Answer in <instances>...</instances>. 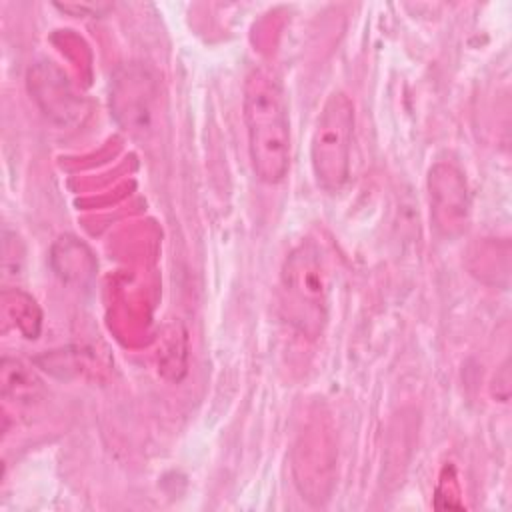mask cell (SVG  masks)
<instances>
[{
  "mask_svg": "<svg viewBox=\"0 0 512 512\" xmlns=\"http://www.w3.org/2000/svg\"><path fill=\"white\" fill-rule=\"evenodd\" d=\"M354 134V104L342 90H334L316 120L310 160L316 182L326 192H338L350 176V148Z\"/></svg>",
  "mask_w": 512,
  "mask_h": 512,
  "instance_id": "3957f363",
  "label": "cell"
},
{
  "mask_svg": "<svg viewBox=\"0 0 512 512\" xmlns=\"http://www.w3.org/2000/svg\"><path fill=\"white\" fill-rule=\"evenodd\" d=\"M430 202L436 226L444 234H454L466 226L468 194L462 174L446 164L430 170Z\"/></svg>",
  "mask_w": 512,
  "mask_h": 512,
  "instance_id": "277c9868",
  "label": "cell"
},
{
  "mask_svg": "<svg viewBox=\"0 0 512 512\" xmlns=\"http://www.w3.org/2000/svg\"><path fill=\"white\" fill-rule=\"evenodd\" d=\"M244 122L256 176L280 182L290 168V122L282 84L266 66L252 68L244 80Z\"/></svg>",
  "mask_w": 512,
  "mask_h": 512,
  "instance_id": "6da1fadb",
  "label": "cell"
},
{
  "mask_svg": "<svg viewBox=\"0 0 512 512\" xmlns=\"http://www.w3.org/2000/svg\"><path fill=\"white\" fill-rule=\"evenodd\" d=\"M280 286L288 322L304 336L318 338L328 318V278L320 250L312 242H302L288 254Z\"/></svg>",
  "mask_w": 512,
  "mask_h": 512,
  "instance_id": "7a4b0ae2",
  "label": "cell"
}]
</instances>
